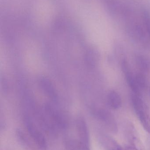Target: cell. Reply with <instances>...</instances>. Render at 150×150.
<instances>
[{
    "instance_id": "1",
    "label": "cell",
    "mask_w": 150,
    "mask_h": 150,
    "mask_svg": "<svg viewBox=\"0 0 150 150\" xmlns=\"http://www.w3.org/2000/svg\"><path fill=\"white\" fill-rule=\"evenodd\" d=\"M132 104L135 112L144 129L150 134V113L140 96L133 94Z\"/></svg>"
},
{
    "instance_id": "2",
    "label": "cell",
    "mask_w": 150,
    "mask_h": 150,
    "mask_svg": "<svg viewBox=\"0 0 150 150\" xmlns=\"http://www.w3.org/2000/svg\"><path fill=\"white\" fill-rule=\"evenodd\" d=\"M76 123L79 150H91L90 133L86 122L83 118H79Z\"/></svg>"
},
{
    "instance_id": "3",
    "label": "cell",
    "mask_w": 150,
    "mask_h": 150,
    "mask_svg": "<svg viewBox=\"0 0 150 150\" xmlns=\"http://www.w3.org/2000/svg\"><path fill=\"white\" fill-rule=\"evenodd\" d=\"M125 136L129 146L136 150H144V147L138 132L132 124H127L125 127Z\"/></svg>"
},
{
    "instance_id": "4",
    "label": "cell",
    "mask_w": 150,
    "mask_h": 150,
    "mask_svg": "<svg viewBox=\"0 0 150 150\" xmlns=\"http://www.w3.org/2000/svg\"><path fill=\"white\" fill-rule=\"evenodd\" d=\"M26 127L29 134L33 142L40 149L43 150H46L47 142L45 136L38 128L30 121L26 122Z\"/></svg>"
},
{
    "instance_id": "5",
    "label": "cell",
    "mask_w": 150,
    "mask_h": 150,
    "mask_svg": "<svg viewBox=\"0 0 150 150\" xmlns=\"http://www.w3.org/2000/svg\"><path fill=\"white\" fill-rule=\"evenodd\" d=\"M122 69L126 77L128 84L135 94L140 96L141 92L137 86L135 74L132 72L129 64L126 60L122 62Z\"/></svg>"
},
{
    "instance_id": "6",
    "label": "cell",
    "mask_w": 150,
    "mask_h": 150,
    "mask_svg": "<svg viewBox=\"0 0 150 150\" xmlns=\"http://www.w3.org/2000/svg\"><path fill=\"white\" fill-rule=\"evenodd\" d=\"M107 102L111 108L116 110L120 108L122 100L119 93L115 91H112L107 95Z\"/></svg>"
},
{
    "instance_id": "7",
    "label": "cell",
    "mask_w": 150,
    "mask_h": 150,
    "mask_svg": "<svg viewBox=\"0 0 150 150\" xmlns=\"http://www.w3.org/2000/svg\"><path fill=\"white\" fill-rule=\"evenodd\" d=\"M103 144L107 150H127L126 146H121L113 138L110 137H104Z\"/></svg>"
},
{
    "instance_id": "8",
    "label": "cell",
    "mask_w": 150,
    "mask_h": 150,
    "mask_svg": "<svg viewBox=\"0 0 150 150\" xmlns=\"http://www.w3.org/2000/svg\"><path fill=\"white\" fill-rule=\"evenodd\" d=\"M136 62L138 67L142 73H148L149 69V65L148 60L142 55L136 57Z\"/></svg>"
},
{
    "instance_id": "9",
    "label": "cell",
    "mask_w": 150,
    "mask_h": 150,
    "mask_svg": "<svg viewBox=\"0 0 150 150\" xmlns=\"http://www.w3.org/2000/svg\"><path fill=\"white\" fill-rule=\"evenodd\" d=\"M137 86L141 93L146 89L147 85L146 77L143 73H139L135 74Z\"/></svg>"
},
{
    "instance_id": "10",
    "label": "cell",
    "mask_w": 150,
    "mask_h": 150,
    "mask_svg": "<svg viewBox=\"0 0 150 150\" xmlns=\"http://www.w3.org/2000/svg\"><path fill=\"white\" fill-rule=\"evenodd\" d=\"M148 34H149V35L150 37V30L149 31H148Z\"/></svg>"
},
{
    "instance_id": "11",
    "label": "cell",
    "mask_w": 150,
    "mask_h": 150,
    "mask_svg": "<svg viewBox=\"0 0 150 150\" xmlns=\"http://www.w3.org/2000/svg\"></svg>"
}]
</instances>
